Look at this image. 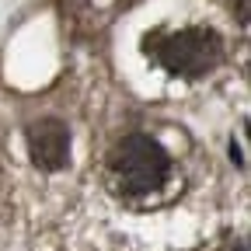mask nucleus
<instances>
[{"instance_id": "nucleus-1", "label": "nucleus", "mask_w": 251, "mask_h": 251, "mask_svg": "<svg viewBox=\"0 0 251 251\" xmlns=\"http://www.w3.org/2000/svg\"><path fill=\"white\" fill-rule=\"evenodd\" d=\"M143 46L175 77H202L224 56V42L213 28H181L171 35H153Z\"/></svg>"}, {"instance_id": "nucleus-2", "label": "nucleus", "mask_w": 251, "mask_h": 251, "mask_svg": "<svg viewBox=\"0 0 251 251\" xmlns=\"http://www.w3.org/2000/svg\"><path fill=\"white\" fill-rule=\"evenodd\" d=\"M171 171L168 150L150 136H126L112 150V178L126 196H150L157 192Z\"/></svg>"}, {"instance_id": "nucleus-3", "label": "nucleus", "mask_w": 251, "mask_h": 251, "mask_svg": "<svg viewBox=\"0 0 251 251\" xmlns=\"http://www.w3.org/2000/svg\"><path fill=\"white\" fill-rule=\"evenodd\" d=\"M28 153L35 168L42 171H59L70 161V129L59 119H39L28 126Z\"/></svg>"}, {"instance_id": "nucleus-4", "label": "nucleus", "mask_w": 251, "mask_h": 251, "mask_svg": "<svg viewBox=\"0 0 251 251\" xmlns=\"http://www.w3.org/2000/svg\"><path fill=\"white\" fill-rule=\"evenodd\" d=\"M237 11H241V21H248V0H237Z\"/></svg>"}]
</instances>
